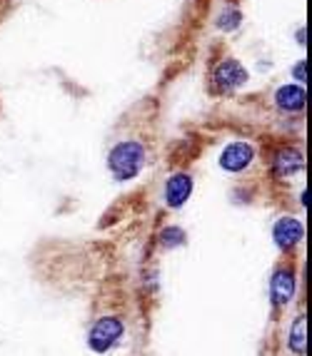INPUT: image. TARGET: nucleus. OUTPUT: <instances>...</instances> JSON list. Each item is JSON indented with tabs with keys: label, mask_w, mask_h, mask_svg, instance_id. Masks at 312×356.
I'll list each match as a JSON object with an SVG mask.
<instances>
[{
	"label": "nucleus",
	"mask_w": 312,
	"mask_h": 356,
	"mask_svg": "<svg viewBox=\"0 0 312 356\" xmlns=\"http://www.w3.org/2000/svg\"><path fill=\"white\" fill-rule=\"evenodd\" d=\"M145 165V147L140 143H132V140H125V143L115 145L108 154V167L113 172L115 179H132L138 177V172Z\"/></svg>",
	"instance_id": "f257e3e1"
},
{
	"label": "nucleus",
	"mask_w": 312,
	"mask_h": 356,
	"mask_svg": "<svg viewBox=\"0 0 312 356\" xmlns=\"http://www.w3.org/2000/svg\"><path fill=\"white\" fill-rule=\"evenodd\" d=\"M123 332V321L118 316H100V319L93 324L91 334H88V344L95 354H108L118 341H120Z\"/></svg>",
	"instance_id": "f03ea898"
},
{
	"label": "nucleus",
	"mask_w": 312,
	"mask_h": 356,
	"mask_svg": "<svg viewBox=\"0 0 312 356\" xmlns=\"http://www.w3.org/2000/svg\"><path fill=\"white\" fill-rule=\"evenodd\" d=\"M212 80H215L220 92H230V90H237L247 83V72L237 60H222L212 72Z\"/></svg>",
	"instance_id": "7ed1b4c3"
},
{
	"label": "nucleus",
	"mask_w": 312,
	"mask_h": 356,
	"mask_svg": "<svg viewBox=\"0 0 312 356\" xmlns=\"http://www.w3.org/2000/svg\"><path fill=\"white\" fill-rule=\"evenodd\" d=\"M272 237H275V244L282 252H292L305 237V227L295 217H282L275 225V229H272Z\"/></svg>",
	"instance_id": "20e7f679"
},
{
	"label": "nucleus",
	"mask_w": 312,
	"mask_h": 356,
	"mask_svg": "<svg viewBox=\"0 0 312 356\" xmlns=\"http://www.w3.org/2000/svg\"><path fill=\"white\" fill-rule=\"evenodd\" d=\"M270 294L275 307H288L295 297V269L292 267H280L275 269L270 282Z\"/></svg>",
	"instance_id": "39448f33"
},
{
	"label": "nucleus",
	"mask_w": 312,
	"mask_h": 356,
	"mask_svg": "<svg viewBox=\"0 0 312 356\" xmlns=\"http://www.w3.org/2000/svg\"><path fill=\"white\" fill-rule=\"evenodd\" d=\"M255 157V149L252 145L247 143H233L228 147L222 149V157H220V167L222 170H228V172H242L247 165L252 162Z\"/></svg>",
	"instance_id": "423d86ee"
},
{
	"label": "nucleus",
	"mask_w": 312,
	"mask_h": 356,
	"mask_svg": "<svg viewBox=\"0 0 312 356\" xmlns=\"http://www.w3.org/2000/svg\"><path fill=\"white\" fill-rule=\"evenodd\" d=\"M192 195V177L187 172H178L165 182V204L173 209L182 207Z\"/></svg>",
	"instance_id": "0eeeda50"
},
{
	"label": "nucleus",
	"mask_w": 312,
	"mask_h": 356,
	"mask_svg": "<svg viewBox=\"0 0 312 356\" xmlns=\"http://www.w3.org/2000/svg\"><path fill=\"white\" fill-rule=\"evenodd\" d=\"M305 167V157H302L300 149L295 147H282L272 157V170H275L277 177H292Z\"/></svg>",
	"instance_id": "6e6552de"
},
{
	"label": "nucleus",
	"mask_w": 312,
	"mask_h": 356,
	"mask_svg": "<svg viewBox=\"0 0 312 356\" xmlns=\"http://www.w3.org/2000/svg\"><path fill=\"white\" fill-rule=\"evenodd\" d=\"M275 102L282 113H300L307 102V92L297 85H282L275 92Z\"/></svg>",
	"instance_id": "1a4fd4ad"
},
{
	"label": "nucleus",
	"mask_w": 312,
	"mask_h": 356,
	"mask_svg": "<svg viewBox=\"0 0 312 356\" xmlns=\"http://www.w3.org/2000/svg\"><path fill=\"white\" fill-rule=\"evenodd\" d=\"M290 349L297 356L307 354V316H297V321L292 324V332H290Z\"/></svg>",
	"instance_id": "9d476101"
},
{
	"label": "nucleus",
	"mask_w": 312,
	"mask_h": 356,
	"mask_svg": "<svg viewBox=\"0 0 312 356\" xmlns=\"http://www.w3.org/2000/svg\"><path fill=\"white\" fill-rule=\"evenodd\" d=\"M160 242H162V247H165V250L182 247V244H185V232H182L180 227H168V229H162Z\"/></svg>",
	"instance_id": "9b49d317"
},
{
	"label": "nucleus",
	"mask_w": 312,
	"mask_h": 356,
	"mask_svg": "<svg viewBox=\"0 0 312 356\" xmlns=\"http://www.w3.org/2000/svg\"><path fill=\"white\" fill-rule=\"evenodd\" d=\"M240 25V13L237 10H225L220 15V28L222 30H235Z\"/></svg>",
	"instance_id": "f8f14e48"
},
{
	"label": "nucleus",
	"mask_w": 312,
	"mask_h": 356,
	"mask_svg": "<svg viewBox=\"0 0 312 356\" xmlns=\"http://www.w3.org/2000/svg\"><path fill=\"white\" fill-rule=\"evenodd\" d=\"M292 72H295V77H297V80H302V83H305V80H307V60H302V63H297Z\"/></svg>",
	"instance_id": "ddd939ff"
},
{
	"label": "nucleus",
	"mask_w": 312,
	"mask_h": 356,
	"mask_svg": "<svg viewBox=\"0 0 312 356\" xmlns=\"http://www.w3.org/2000/svg\"><path fill=\"white\" fill-rule=\"evenodd\" d=\"M302 204H305V207H307V204H310V192H302Z\"/></svg>",
	"instance_id": "4468645a"
}]
</instances>
